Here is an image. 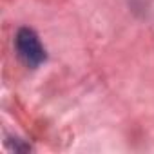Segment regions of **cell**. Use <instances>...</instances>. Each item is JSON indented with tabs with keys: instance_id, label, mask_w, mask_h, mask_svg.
<instances>
[{
	"instance_id": "cell-1",
	"label": "cell",
	"mask_w": 154,
	"mask_h": 154,
	"mask_svg": "<svg viewBox=\"0 0 154 154\" xmlns=\"http://www.w3.org/2000/svg\"><path fill=\"white\" fill-rule=\"evenodd\" d=\"M15 47H17L18 58L31 69H36L38 65H42L47 58L45 49H44L38 35L29 27L18 29L17 38H15Z\"/></svg>"
}]
</instances>
